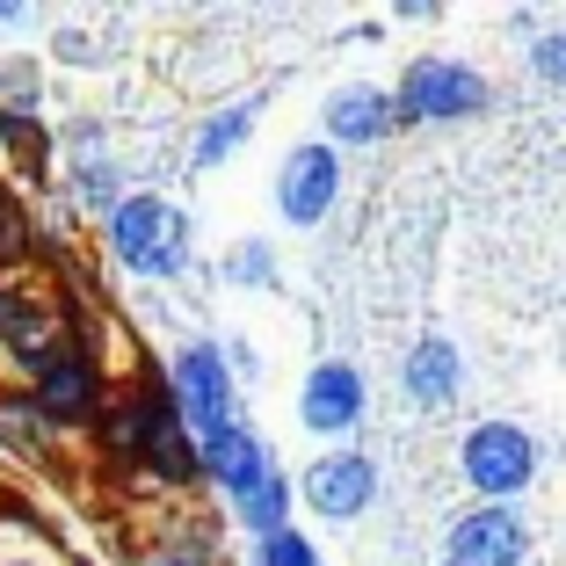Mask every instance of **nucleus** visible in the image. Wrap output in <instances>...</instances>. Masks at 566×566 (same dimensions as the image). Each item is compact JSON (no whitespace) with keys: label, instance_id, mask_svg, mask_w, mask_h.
<instances>
[{"label":"nucleus","instance_id":"nucleus-8","mask_svg":"<svg viewBox=\"0 0 566 566\" xmlns=\"http://www.w3.org/2000/svg\"><path fill=\"white\" fill-rule=\"evenodd\" d=\"M370 415V392H364V370L342 364V356H327V364L305 370L298 385V429L305 436H356Z\"/></svg>","mask_w":566,"mask_h":566},{"label":"nucleus","instance_id":"nucleus-25","mask_svg":"<svg viewBox=\"0 0 566 566\" xmlns=\"http://www.w3.org/2000/svg\"><path fill=\"white\" fill-rule=\"evenodd\" d=\"M138 566H218L203 545H153V552H138Z\"/></svg>","mask_w":566,"mask_h":566},{"label":"nucleus","instance_id":"nucleus-16","mask_svg":"<svg viewBox=\"0 0 566 566\" xmlns=\"http://www.w3.org/2000/svg\"><path fill=\"white\" fill-rule=\"evenodd\" d=\"M218 276L233 283V291H276V248L269 240H233V248L218 254Z\"/></svg>","mask_w":566,"mask_h":566},{"label":"nucleus","instance_id":"nucleus-20","mask_svg":"<svg viewBox=\"0 0 566 566\" xmlns=\"http://www.w3.org/2000/svg\"><path fill=\"white\" fill-rule=\"evenodd\" d=\"M531 73H537L545 87H566V22H559V30H537V36H531Z\"/></svg>","mask_w":566,"mask_h":566},{"label":"nucleus","instance_id":"nucleus-5","mask_svg":"<svg viewBox=\"0 0 566 566\" xmlns=\"http://www.w3.org/2000/svg\"><path fill=\"white\" fill-rule=\"evenodd\" d=\"M22 392L36 400V415H44L51 429H87V421L109 407V378H102V364H95L87 342H66Z\"/></svg>","mask_w":566,"mask_h":566},{"label":"nucleus","instance_id":"nucleus-2","mask_svg":"<svg viewBox=\"0 0 566 566\" xmlns=\"http://www.w3.org/2000/svg\"><path fill=\"white\" fill-rule=\"evenodd\" d=\"M167 385H175V407H182L197 443L240 421V378L226 364V342H211V334H197V342H182L167 356Z\"/></svg>","mask_w":566,"mask_h":566},{"label":"nucleus","instance_id":"nucleus-10","mask_svg":"<svg viewBox=\"0 0 566 566\" xmlns=\"http://www.w3.org/2000/svg\"><path fill=\"white\" fill-rule=\"evenodd\" d=\"M319 124H327L334 153H364V146H385V138L400 132V102H392V87L349 81V87H334V95L319 102Z\"/></svg>","mask_w":566,"mask_h":566},{"label":"nucleus","instance_id":"nucleus-22","mask_svg":"<svg viewBox=\"0 0 566 566\" xmlns=\"http://www.w3.org/2000/svg\"><path fill=\"white\" fill-rule=\"evenodd\" d=\"M15 254H30V211L15 197H0V262H15Z\"/></svg>","mask_w":566,"mask_h":566},{"label":"nucleus","instance_id":"nucleus-9","mask_svg":"<svg viewBox=\"0 0 566 566\" xmlns=\"http://www.w3.org/2000/svg\"><path fill=\"white\" fill-rule=\"evenodd\" d=\"M298 501L327 523H356L378 501V465H370L364 450H319L298 480Z\"/></svg>","mask_w":566,"mask_h":566},{"label":"nucleus","instance_id":"nucleus-3","mask_svg":"<svg viewBox=\"0 0 566 566\" xmlns=\"http://www.w3.org/2000/svg\"><path fill=\"white\" fill-rule=\"evenodd\" d=\"M392 102H400V124H465V117H486V109H494V87H486L480 66L429 51V59H415V66L400 73Z\"/></svg>","mask_w":566,"mask_h":566},{"label":"nucleus","instance_id":"nucleus-27","mask_svg":"<svg viewBox=\"0 0 566 566\" xmlns=\"http://www.w3.org/2000/svg\"><path fill=\"white\" fill-rule=\"evenodd\" d=\"M400 22H436V0H400Z\"/></svg>","mask_w":566,"mask_h":566},{"label":"nucleus","instance_id":"nucleus-19","mask_svg":"<svg viewBox=\"0 0 566 566\" xmlns=\"http://www.w3.org/2000/svg\"><path fill=\"white\" fill-rule=\"evenodd\" d=\"M0 109H22V117L44 109V81H36L30 59H8V66H0Z\"/></svg>","mask_w":566,"mask_h":566},{"label":"nucleus","instance_id":"nucleus-11","mask_svg":"<svg viewBox=\"0 0 566 566\" xmlns=\"http://www.w3.org/2000/svg\"><path fill=\"white\" fill-rule=\"evenodd\" d=\"M203 480L218 486V494L233 501H248V494H262L269 480H276V458H269V443L248 429V421H233V429H218V436H203Z\"/></svg>","mask_w":566,"mask_h":566},{"label":"nucleus","instance_id":"nucleus-26","mask_svg":"<svg viewBox=\"0 0 566 566\" xmlns=\"http://www.w3.org/2000/svg\"><path fill=\"white\" fill-rule=\"evenodd\" d=\"M226 364H233V378H254V370H262V356H254L248 342H226Z\"/></svg>","mask_w":566,"mask_h":566},{"label":"nucleus","instance_id":"nucleus-24","mask_svg":"<svg viewBox=\"0 0 566 566\" xmlns=\"http://www.w3.org/2000/svg\"><path fill=\"white\" fill-rule=\"evenodd\" d=\"M30 319H36V305L22 298V291H8V283H0V342H15Z\"/></svg>","mask_w":566,"mask_h":566},{"label":"nucleus","instance_id":"nucleus-6","mask_svg":"<svg viewBox=\"0 0 566 566\" xmlns=\"http://www.w3.org/2000/svg\"><path fill=\"white\" fill-rule=\"evenodd\" d=\"M334 197H342V153L327 138H298L276 167V218L305 233V226H319L334 211Z\"/></svg>","mask_w":566,"mask_h":566},{"label":"nucleus","instance_id":"nucleus-14","mask_svg":"<svg viewBox=\"0 0 566 566\" xmlns=\"http://www.w3.org/2000/svg\"><path fill=\"white\" fill-rule=\"evenodd\" d=\"M66 197H73V211H95V218H109L132 189H124V167L109 160V153H87V160H73L66 167Z\"/></svg>","mask_w":566,"mask_h":566},{"label":"nucleus","instance_id":"nucleus-17","mask_svg":"<svg viewBox=\"0 0 566 566\" xmlns=\"http://www.w3.org/2000/svg\"><path fill=\"white\" fill-rule=\"evenodd\" d=\"M44 429H51V421L36 415L30 392H8V400H0V443H15V450H44Z\"/></svg>","mask_w":566,"mask_h":566},{"label":"nucleus","instance_id":"nucleus-18","mask_svg":"<svg viewBox=\"0 0 566 566\" xmlns=\"http://www.w3.org/2000/svg\"><path fill=\"white\" fill-rule=\"evenodd\" d=\"M248 566H327V559H319V545H313L305 531H283V537L248 545Z\"/></svg>","mask_w":566,"mask_h":566},{"label":"nucleus","instance_id":"nucleus-13","mask_svg":"<svg viewBox=\"0 0 566 566\" xmlns=\"http://www.w3.org/2000/svg\"><path fill=\"white\" fill-rule=\"evenodd\" d=\"M262 109H269V95H240V102H226V109H211V117L197 124V138H189V167H203V175H211V167H226L254 138Z\"/></svg>","mask_w":566,"mask_h":566},{"label":"nucleus","instance_id":"nucleus-1","mask_svg":"<svg viewBox=\"0 0 566 566\" xmlns=\"http://www.w3.org/2000/svg\"><path fill=\"white\" fill-rule=\"evenodd\" d=\"M102 240H109L117 269L138 276V283H175L197 262V226H189V211L167 203L160 189H132L117 211L102 218Z\"/></svg>","mask_w":566,"mask_h":566},{"label":"nucleus","instance_id":"nucleus-7","mask_svg":"<svg viewBox=\"0 0 566 566\" xmlns=\"http://www.w3.org/2000/svg\"><path fill=\"white\" fill-rule=\"evenodd\" d=\"M531 559V523L523 509H465V516L443 531V566H523Z\"/></svg>","mask_w":566,"mask_h":566},{"label":"nucleus","instance_id":"nucleus-12","mask_svg":"<svg viewBox=\"0 0 566 566\" xmlns=\"http://www.w3.org/2000/svg\"><path fill=\"white\" fill-rule=\"evenodd\" d=\"M400 392L421 407V415H436V407H450L458 392H465V356H458V342H450V334H421L415 349H407Z\"/></svg>","mask_w":566,"mask_h":566},{"label":"nucleus","instance_id":"nucleus-29","mask_svg":"<svg viewBox=\"0 0 566 566\" xmlns=\"http://www.w3.org/2000/svg\"><path fill=\"white\" fill-rule=\"evenodd\" d=\"M0 566H44V559H0Z\"/></svg>","mask_w":566,"mask_h":566},{"label":"nucleus","instance_id":"nucleus-23","mask_svg":"<svg viewBox=\"0 0 566 566\" xmlns=\"http://www.w3.org/2000/svg\"><path fill=\"white\" fill-rule=\"evenodd\" d=\"M51 51H59L66 66H102V44L87 30H59V36H51Z\"/></svg>","mask_w":566,"mask_h":566},{"label":"nucleus","instance_id":"nucleus-28","mask_svg":"<svg viewBox=\"0 0 566 566\" xmlns=\"http://www.w3.org/2000/svg\"><path fill=\"white\" fill-rule=\"evenodd\" d=\"M22 22H30V8L22 0H0V30H22Z\"/></svg>","mask_w":566,"mask_h":566},{"label":"nucleus","instance_id":"nucleus-4","mask_svg":"<svg viewBox=\"0 0 566 566\" xmlns=\"http://www.w3.org/2000/svg\"><path fill=\"white\" fill-rule=\"evenodd\" d=\"M458 472H465L472 494H486L494 509H516V494L537 480V436L516 421H480L458 443Z\"/></svg>","mask_w":566,"mask_h":566},{"label":"nucleus","instance_id":"nucleus-15","mask_svg":"<svg viewBox=\"0 0 566 566\" xmlns=\"http://www.w3.org/2000/svg\"><path fill=\"white\" fill-rule=\"evenodd\" d=\"M291 509H298V480H291V472H276L262 494H248L233 509V523L248 531V545H262V537H283V531H291Z\"/></svg>","mask_w":566,"mask_h":566},{"label":"nucleus","instance_id":"nucleus-21","mask_svg":"<svg viewBox=\"0 0 566 566\" xmlns=\"http://www.w3.org/2000/svg\"><path fill=\"white\" fill-rule=\"evenodd\" d=\"M0 146H15L22 153V160H44V153H51V138L44 132H36V117H22V109H0Z\"/></svg>","mask_w":566,"mask_h":566}]
</instances>
